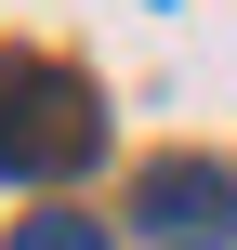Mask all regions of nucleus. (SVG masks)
Instances as JSON below:
<instances>
[{
    "label": "nucleus",
    "mask_w": 237,
    "mask_h": 250,
    "mask_svg": "<svg viewBox=\"0 0 237 250\" xmlns=\"http://www.w3.org/2000/svg\"><path fill=\"white\" fill-rule=\"evenodd\" d=\"M92 145H106V105L66 66H0V171L13 185H66Z\"/></svg>",
    "instance_id": "nucleus-1"
},
{
    "label": "nucleus",
    "mask_w": 237,
    "mask_h": 250,
    "mask_svg": "<svg viewBox=\"0 0 237 250\" xmlns=\"http://www.w3.org/2000/svg\"><path fill=\"white\" fill-rule=\"evenodd\" d=\"M132 211H145L158 250H237V171H211V158H158V171L132 185Z\"/></svg>",
    "instance_id": "nucleus-2"
},
{
    "label": "nucleus",
    "mask_w": 237,
    "mask_h": 250,
    "mask_svg": "<svg viewBox=\"0 0 237 250\" xmlns=\"http://www.w3.org/2000/svg\"><path fill=\"white\" fill-rule=\"evenodd\" d=\"M13 250H106L92 211H40V224H13Z\"/></svg>",
    "instance_id": "nucleus-3"
}]
</instances>
